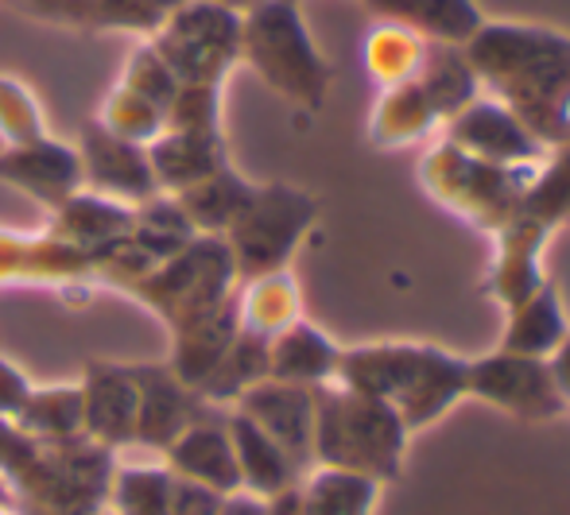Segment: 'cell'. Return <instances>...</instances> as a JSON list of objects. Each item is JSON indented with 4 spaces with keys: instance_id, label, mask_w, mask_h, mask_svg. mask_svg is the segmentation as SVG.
<instances>
[{
    "instance_id": "6da1fadb",
    "label": "cell",
    "mask_w": 570,
    "mask_h": 515,
    "mask_svg": "<svg viewBox=\"0 0 570 515\" xmlns=\"http://www.w3.org/2000/svg\"><path fill=\"white\" fill-rule=\"evenodd\" d=\"M481 90L509 105L543 148L570 140V36L548 23L485 20L465 39Z\"/></svg>"
},
{
    "instance_id": "7a4b0ae2",
    "label": "cell",
    "mask_w": 570,
    "mask_h": 515,
    "mask_svg": "<svg viewBox=\"0 0 570 515\" xmlns=\"http://www.w3.org/2000/svg\"><path fill=\"white\" fill-rule=\"evenodd\" d=\"M470 357L431 341H368L342 349L338 384L389 404L407 434L431 430L465 399Z\"/></svg>"
},
{
    "instance_id": "3957f363",
    "label": "cell",
    "mask_w": 570,
    "mask_h": 515,
    "mask_svg": "<svg viewBox=\"0 0 570 515\" xmlns=\"http://www.w3.org/2000/svg\"><path fill=\"white\" fill-rule=\"evenodd\" d=\"M407 426L389 404L345 384L315 388V462L373 481H396L407 457Z\"/></svg>"
},
{
    "instance_id": "277c9868",
    "label": "cell",
    "mask_w": 570,
    "mask_h": 515,
    "mask_svg": "<svg viewBox=\"0 0 570 515\" xmlns=\"http://www.w3.org/2000/svg\"><path fill=\"white\" fill-rule=\"evenodd\" d=\"M240 59L264 86L303 109H323L334 82V67L318 51L295 0H261L240 12Z\"/></svg>"
},
{
    "instance_id": "5b68a950",
    "label": "cell",
    "mask_w": 570,
    "mask_h": 515,
    "mask_svg": "<svg viewBox=\"0 0 570 515\" xmlns=\"http://www.w3.org/2000/svg\"><path fill=\"white\" fill-rule=\"evenodd\" d=\"M540 167H501L454 148L439 136L420 164V187L439 202L446 214L470 221L473 229L489 232L512 221L524 209V195L532 187Z\"/></svg>"
},
{
    "instance_id": "8992f818",
    "label": "cell",
    "mask_w": 570,
    "mask_h": 515,
    "mask_svg": "<svg viewBox=\"0 0 570 515\" xmlns=\"http://www.w3.org/2000/svg\"><path fill=\"white\" fill-rule=\"evenodd\" d=\"M148 43L183 86H222L226 70L240 62V12L187 0L164 16Z\"/></svg>"
},
{
    "instance_id": "52a82bcc",
    "label": "cell",
    "mask_w": 570,
    "mask_h": 515,
    "mask_svg": "<svg viewBox=\"0 0 570 515\" xmlns=\"http://www.w3.org/2000/svg\"><path fill=\"white\" fill-rule=\"evenodd\" d=\"M318 202L295 187H261L233 217V264L245 276H268L284 271L287 256L303 240V232L315 225Z\"/></svg>"
},
{
    "instance_id": "ba28073f",
    "label": "cell",
    "mask_w": 570,
    "mask_h": 515,
    "mask_svg": "<svg viewBox=\"0 0 570 515\" xmlns=\"http://www.w3.org/2000/svg\"><path fill=\"white\" fill-rule=\"evenodd\" d=\"M465 399H481V404L497 407L509 418H520V423H551V418H563L570 412L548 360L501 349L485 353V357H470Z\"/></svg>"
},
{
    "instance_id": "9c48e42d",
    "label": "cell",
    "mask_w": 570,
    "mask_h": 515,
    "mask_svg": "<svg viewBox=\"0 0 570 515\" xmlns=\"http://www.w3.org/2000/svg\"><path fill=\"white\" fill-rule=\"evenodd\" d=\"M446 143L470 151V156L485 159V164L501 167H540L548 159V148L532 136V128L497 98L481 93L478 101L465 105L458 117L443 125Z\"/></svg>"
},
{
    "instance_id": "30bf717a",
    "label": "cell",
    "mask_w": 570,
    "mask_h": 515,
    "mask_svg": "<svg viewBox=\"0 0 570 515\" xmlns=\"http://www.w3.org/2000/svg\"><path fill=\"white\" fill-rule=\"evenodd\" d=\"M551 237L556 232L535 221V217H528L524 209L504 229L493 232V264H489L485 276V295L501 310L517 307L520 299H528V295L548 284L543 248H548Z\"/></svg>"
},
{
    "instance_id": "8fae6325",
    "label": "cell",
    "mask_w": 570,
    "mask_h": 515,
    "mask_svg": "<svg viewBox=\"0 0 570 515\" xmlns=\"http://www.w3.org/2000/svg\"><path fill=\"white\" fill-rule=\"evenodd\" d=\"M240 407H245L240 415L253 418V423L292 457L295 469L315 462V388L261 380L245 392Z\"/></svg>"
},
{
    "instance_id": "7c38bea8",
    "label": "cell",
    "mask_w": 570,
    "mask_h": 515,
    "mask_svg": "<svg viewBox=\"0 0 570 515\" xmlns=\"http://www.w3.org/2000/svg\"><path fill=\"white\" fill-rule=\"evenodd\" d=\"M342 345H334L311 321H292L268 341V380L299 384V388H323L338 380Z\"/></svg>"
},
{
    "instance_id": "4fadbf2b",
    "label": "cell",
    "mask_w": 570,
    "mask_h": 515,
    "mask_svg": "<svg viewBox=\"0 0 570 515\" xmlns=\"http://www.w3.org/2000/svg\"><path fill=\"white\" fill-rule=\"evenodd\" d=\"M567 334H570V318L563 307V295H559V287L548 279L540 291H532L528 299H520L517 307L504 310V326H501V337H497V349L548 360L551 353L563 345Z\"/></svg>"
},
{
    "instance_id": "5bb4252c",
    "label": "cell",
    "mask_w": 570,
    "mask_h": 515,
    "mask_svg": "<svg viewBox=\"0 0 570 515\" xmlns=\"http://www.w3.org/2000/svg\"><path fill=\"white\" fill-rule=\"evenodd\" d=\"M435 132H443V117L435 112V105L415 78L381 90L373 112H368V143L381 151L415 148Z\"/></svg>"
},
{
    "instance_id": "9a60e30c",
    "label": "cell",
    "mask_w": 570,
    "mask_h": 515,
    "mask_svg": "<svg viewBox=\"0 0 570 515\" xmlns=\"http://www.w3.org/2000/svg\"><path fill=\"white\" fill-rule=\"evenodd\" d=\"M361 4L373 12V20L404 23L431 43L462 47L485 23L478 0H361Z\"/></svg>"
},
{
    "instance_id": "2e32d148",
    "label": "cell",
    "mask_w": 570,
    "mask_h": 515,
    "mask_svg": "<svg viewBox=\"0 0 570 515\" xmlns=\"http://www.w3.org/2000/svg\"><path fill=\"white\" fill-rule=\"evenodd\" d=\"M415 82L423 86V93H428L431 105H435L443 125L451 117H458L470 101H478L481 93H485L481 90V78H478V70H473V62L465 59V47H458V43H428Z\"/></svg>"
},
{
    "instance_id": "e0dca14e",
    "label": "cell",
    "mask_w": 570,
    "mask_h": 515,
    "mask_svg": "<svg viewBox=\"0 0 570 515\" xmlns=\"http://www.w3.org/2000/svg\"><path fill=\"white\" fill-rule=\"evenodd\" d=\"M431 39L415 36L404 23H389V20H373V28L365 31V43H361V62L373 75V82L381 90L400 82H412L420 75L423 51H428Z\"/></svg>"
},
{
    "instance_id": "ac0fdd59",
    "label": "cell",
    "mask_w": 570,
    "mask_h": 515,
    "mask_svg": "<svg viewBox=\"0 0 570 515\" xmlns=\"http://www.w3.org/2000/svg\"><path fill=\"white\" fill-rule=\"evenodd\" d=\"M233 442H237V469L245 473L261 493L276 496V493H284V488H292V481L299 477L292 457H287L253 418L237 415V423H233Z\"/></svg>"
},
{
    "instance_id": "d6986e66",
    "label": "cell",
    "mask_w": 570,
    "mask_h": 515,
    "mask_svg": "<svg viewBox=\"0 0 570 515\" xmlns=\"http://www.w3.org/2000/svg\"><path fill=\"white\" fill-rule=\"evenodd\" d=\"M376 501H381V481L350 469H326V465L303 488L307 515H373Z\"/></svg>"
},
{
    "instance_id": "ffe728a7",
    "label": "cell",
    "mask_w": 570,
    "mask_h": 515,
    "mask_svg": "<svg viewBox=\"0 0 570 515\" xmlns=\"http://www.w3.org/2000/svg\"><path fill=\"white\" fill-rule=\"evenodd\" d=\"M299 321V287L287 271H268L256 276L245 299V334H256L264 341Z\"/></svg>"
},
{
    "instance_id": "44dd1931",
    "label": "cell",
    "mask_w": 570,
    "mask_h": 515,
    "mask_svg": "<svg viewBox=\"0 0 570 515\" xmlns=\"http://www.w3.org/2000/svg\"><path fill=\"white\" fill-rule=\"evenodd\" d=\"M524 214L548 225L551 232L570 221V140L548 151L524 195Z\"/></svg>"
},
{
    "instance_id": "7402d4cb",
    "label": "cell",
    "mask_w": 570,
    "mask_h": 515,
    "mask_svg": "<svg viewBox=\"0 0 570 515\" xmlns=\"http://www.w3.org/2000/svg\"><path fill=\"white\" fill-rule=\"evenodd\" d=\"M548 365H551V376H556L559 392H563V399L570 407V334L563 337V345H559V349L548 357Z\"/></svg>"
},
{
    "instance_id": "603a6c76",
    "label": "cell",
    "mask_w": 570,
    "mask_h": 515,
    "mask_svg": "<svg viewBox=\"0 0 570 515\" xmlns=\"http://www.w3.org/2000/svg\"><path fill=\"white\" fill-rule=\"evenodd\" d=\"M144 4H148L151 12H156L159 20H164L167 12H175V8H183V4H187V0H144Z\"/></svg>"
},
{
    "instance_id": "cb8c5ba5",
    "label": "cell",
    "mask_w": 570,
    "mask_h": 515,
    "mask_svg": "<svg viewBox=\"0 0 570 515\" xmlns=\"http://www.w3.org/2000/svg\"><path fill=\"white\" fill-rule=\"evenodd\" d=\"M210 4H222V8H229V12H248V8L261 4V0H210Z\"/></svg>"
},
{
    "instance_id": "d4e9b609",
    "label": "cell",
    "mask_w": 570,
    "mask_h": 515,
    "mask_svg": "<svg viewBox=\"0 0 570 515\" xmlns=\"http://www.w3.org/2000/svg\"><path fill=\"white\" fill-rule=\"evenodd\" d=\"M295 4H303V0H295Z\"/></svg>"
}]
</instances>
